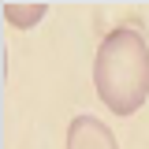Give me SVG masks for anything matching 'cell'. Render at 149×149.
I'll use <instances>...</instances> for the list:
<instances>
[{
  "instance_id": "obj_1",
  "label": "cell",
  "mask_w": 149,
  "mask_h": 149,
  "mask_svg": "<svg viewBox=\"0 0 149 149\" xmlns=\"http://www.w3.org/2000/svg\"><path fill=\"white\" fill-rule=\"evenodd\" d=\"M93 86L104 108L134 116L149 97V45L138 26H112L93 56Z\"/></svg>"
},
{
  "instance_id": "obj_2",
  "label": "cell",
  "mask_w": 149,
  "mask_h": 149,
  "mask_svg": "<svg viewBox=\"0 0 149 149\" xmlns=\"http://www.w3.org/2000/svg\"><path fill=\"white\" fill-rule=\"evenodd\" d=\"M67 149H119V142L104 127V119L82 112V116H74L67 123Z\"/></svg>"
},
{
  "instance_id": "obj_3",
  "label": "cell",
  "mask_w": 149,
  "mask_h": 149,
  "mask_svg": "<svg viewBox=\"0 0 149 149\" xmlns=\"http://www.w3.org/2000/svg\"><path fill=\"white\" fill-rule=\"evenodd\" d=\"M0 11L15 30H34L49 15V0H0Z\"/></svg>"
},
{
  "instance_id": "obj_4",
  "label": "cell",
  "mask_w": 149,
  "mask_h": 149,
  "mask_svg": "<svg viewBox=\"0 0 149 149\" xmlns=\"http://www.w3.org/2000/svg\"><path fill=\"white\" fill-rule=\"evenodd\" d=\"M0 86H4V41H0Z\"/></svg>"
}]
</instances>
